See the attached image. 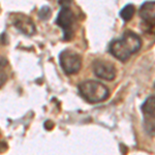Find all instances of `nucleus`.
Listing matches in <instances>:
<instances>
[{
  "label": "nucleus",
  "instance_id": "1a4fd4ad",
  "mask_svg": "<svg viewBox=\"0 0 155 155\" xmlns=\"http://www.w3.org/2000/svg\"><path fill=\"white\" fill-rule=\"evenodd\" d=\"M134 14V6L132 4H126L120 12V17L122 18L124 22L130 21L132 16Z\"/></svg>",
  "mask_w": 155,
  "mask_h": 155
},
{
  "label": "nucleus",
  "instance_id": "9b49d317",
  "mask_svg": "<svg viewBox=\"0 0 155 155\" xmlns=\"http://www.w3.org/2000/svg\"><path fill=\"white\" fill-rule=\"evenodd\" d=\"M6 80H7L6 74L3 71H2V69H0V87L3 86V84L6 82Z\"/></svg>",
  "mask_w": 155,
  "mask_h": 155
},
{
  "label": "nucleus",
  "instance_id": "f8f14e48",
  "mask_svg": "<svg viewBox=\"0 0 155 155\" xmlns=\"http://www.w3.org/2000/svg\"><path fill=\"white\" fill-rule=\"evenodd\" d=\"M154 89H155V84H154Z\"/></svg>",
  "mask_w": 155,
  "mask_h": 155
},
{
  "label": "nucleus",
  "instance_id": "f257e3e1",
  "mask_svg": "<svg viewBox=\"0 0 155 155\" xmlns=\"http://www.w3.org/2000/svg\"><path fill=\"white\" fill-rule=\"evenodd\" d=\"M142 47V39L132 31H125L121 38L114 39L109 46V52L120 61H126Z\"/></svg>",
  "mask_w": 155,
  "mask_h": 155
},
{
  "label": "nucleus",
  "instance_id": "0eeeda50",
  "mask_svg": "<svg viewBox=\"0 0 155 155\" xmlns=\"http://www.w3.org/2000/svg\"><path fill=\"white\" fill-rule=\"evenodd\" d=\"M144 116L145 126L148 132L155 131V95L149 96L141 107Z\"/></svg>",
  "mask_w": 155,
  "mask_h": 155
},
{
  "label": "nucleus",
  "instance_id": "20e7f679",
  "mask_svg": "<svg viewBox=\"0 0 155 155\" xmlns=\"http://www.w3.org/2000/svg\"><path fill=\"white\" fill-rule=\"evenodd\" d=\"M56 24L63 30V38L69 41L74 36V14L68 6H62L58 12L56 19Z\"/></svg>",
  "mask_w": 155,
  "mask_h": 155
},
{
  "label": "nucleus",
  "instance_id": "39448f33",
  "mask_svg": "<svg viewBox=\"0 0 155 155\" xmlns=\"http://www.w3.org/2000/svg\"><path fill=\"white\" fill-rule=\"evenodd\" d=\"M142 28L148 33L155 32V1H146L140 7Z\"/></svg>",
  "mask_w": 155,
  "mask_h": 155
},
{
  "label": "nucleus",
  "instance_id": "f03ea898",
  "mask_svg": "<svg viewBox=\"0 0 155 155\" xmlns=\"http://www.w3.org/2000/svg\"><path fill=\"white\" fill-rule=\"evenodd\" d=\"M78 88H79L81 96L85 101L91 104L104 101L110 94V91L106 85L98 81H93V80H87V81L82 82Z\"/></svg>",
  "mask_w": 155,
  "mask_h": 155
},
{
  "label": "nucleus",
  "instance_id": "423d86ee",
  "mask_svg": "<svg viewBox=\"0 0 155 155\" xmlns=\"http://www.w3.org/2000/svg\"><path fill=\"white\" fill-rule=\"evenodd\" d=\"M92 68H93V72L95 74V76L102 80L113 81L116 78V68H115L114 64L109 61H106V60H94L93 64H92Z\"/></svg>",
  "mask_w": 155,
  "mask_h": 155
},
{
  "label": "nucleus",
  "instance_id": "6e6552de",
  "mask_svg": "<svg viewBox=\"0 0 155 155\" xmlns=\"http://www.w3.org/2000/svg\"><path fill=\"white\" fill-rule=\"evenodd\" d=\"M12 23H14V26L20 32L25 34V35H28V36L33 35L36 32L35 25H34L33 21L29 17L25 16V15L22 14L15 15L14 19H12Z\"/></svg>",
  "mask_w": 155,
  "mask_h": 155
},
{
  "label": "nucleus",
  "instance_id": "9d476101",
  "mask_svg": "<svg viewBox=\"0 0 155 155\" xmlns=\"http://www.w3.org/2000/svg\"><path fill=\"white\" fill-rule=\"evenodd\" d=\"M50 16H51V11H50L49 7L45 6V7H42L41 11H39V17H41V19L47 20Z\"/></svg>",
  "mask_w": 155,
  "mask_h": 155
},
{
  "label": "nucleus",
  "instance_id": "7ed1b4c3",
  "mask_svg": "<svg viewBox=\"0 0 155 155\" xmlns=\"http://www.w3.org/2000/svg\"><path fill=\"white\" fill-rule=\"evenodd\" d=\"M59 63L62 71L66 74H74L80 71L82 66V58L76 52L64 50L59 54Z\"/></svg>",
  "mask_w": 155,
  "mask_h": 155
}]
</instances>
